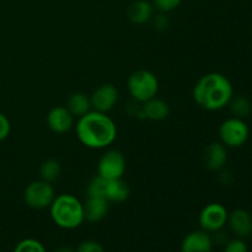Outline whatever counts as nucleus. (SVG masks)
<instances>
[{"mask_svg":"<svg viewBox=\"0 0 252 252\" xmlns=\"http://www.w3.org/2000/svg\"><path fill=\"white\" fill-rule=\"evenodd\" d=\"M250 129L241 118L231 117L224 121L219 127V138L226 148H240L248 142Z\"/></svg>","mask_w":252,"mask_h":252,"instance_id":"nucleus-6","label":"nucleus"},{"mask_svg":"<svg viewBox=\"0 0 252 252\" xmlns=\"http://www.w3.org/2000/svg\"><path fill=\"white\" fill-rule=\"evenodd\" d=\"M84 217L89 223H98L108 214L110 202L100 196H88L84 202Z\"/></svg>","mask_w":252,"mask_h":252,"instance_id":"nucleus-14","label":"nucleus"},{"mask_svg":"<svg viewBox=\"0 0 252 252\" xmlns=\"http://www.w3.org/2000/svg\"><path fill=\"white\" fill-rule=\"evenodd\" d=\"M79 142L90 149H105L117 138V126L107 113L91 110L78 118L75 126Z\"/></svg>","mask_w":252,"mask_h":252,"instance_id":"nucleus-1","label":"nucleus"},{"mask_svg":"<svg viewBox=\"0 0 252 252\" xmlns=\"http://www.w3.org/2000/svg\"><path fill=\"white\" fill-rule=\"evenodd\" d=\"M10 132H11V123H10L7 116L0 112V143L4 142L9 137Z\"/></svg>","mask_w":252,"mask_h":252,"instance_id":"nucleus-26","label":"nucleus"},{"mask_svg":"<svg viewBox=\"0 0 252 252\" xmlns=\"http://www.w3.org/2000/svg\"><path fill=\"white\" fill-rule=\"evenodd\" d=\"M228 211L223 204L217 203V202L209 203L199 213V226H201L202 230L209 234L223 230L224 226L226 225V221H228Z\"/></svg>","mask_w":252,"mask_h":252,"instance_id":"nucleus-8","label":"nucleus"},{"mask_svg":"<svg viewBox=\"0 0 252 252\" xmlns=\"http://www.w3.org/2000/svg\"><path fill=\"white\" fill-rule=\"evenodd\" d=\"M154 16V6L148 0H135L128 6L127 17L132 24L144 25L152 21Z\"/></svg>","mask_w":252,"mask_h":252,"instance_id":"nucleus-16","label":"nucleus"},{"mask_svg":"<svg viewBox=\"0 0 252 252\" xmlns=\"http://www.w3.org/2000/svg\"><path fill=\"white\" fill-rule=\"evenodd\" d=\"M106 184H107V180L101 177L100 175H95L89 181L88 187H86V193H88V196H100L105 198Z\"/></svg>","mask_w":252,"mask_h":252,"instance_id":"nucleus-21","label":"nucleus"},{"mask_svg":"<svg viewBox=\"0 0 252 252\" xmlns=\"http://www.w3.org/2000/svg\"><path fill=\"white\" fill-rule=\"evenodd\" d=\"M14 252H46V249L36 239H24L15 246Z\"/></svg>","mask_w":252,"mask_h":252,"instance_id":"nucleus-22","label":"nucleus"},{"mask_svg":"<svg viewBox=\"0 0 252 252\" xmlns=\"http://www.w3.org/2000/svg\"><path fill=\"white\" fill-rule=\"evenodd\" d=\"M192 96L194 102L203 110L219 111L229 105L234 96V88L224 74L213 71L197 81Z\"/></svg>","mask_w":252,"mask_h":252,"instance_id":"nucleus-2","label":"nucleus"},{"mask_svg":"<svg viewBox=\"0 0 252 252\" xmlns=\"http://www.w3.org/2000/svg\"><path fill=\"white\" fill-rule=\"evenodd\" d=\"M129 95L135 101L144 103L155 97L159 93V80L153 71L139 69L130 74L127 81Z\"/></svg>","mask_w":252,"mask_h":252,"instance_id":"nucleus-4","label":"nucleus"},{"mask_svg":"<svg viewBox=\"0 0 252 252\" xmlns=\"http://www.w3.org/2000/svg\"><path fill=\"white\" fill-rule=\"evenodd\" d=\"M153 26H154L155 30L158 31H165V30L169 27V20H167L166 15L164 12H160L157 16H153L152 19Z\"/></svg>","mask_w":252,"mask_h":252,"instance_id":"nucleus-27","label":"nucleus"},{"mask_svg":"<svg viewBox=\"0 0 252 252\" xmlns=\"http://www.w3.org/2000/svg\"><path fill=\"white\" fill-rule=\"evenodd\" d=\"M228 161V150L220 142H213L207 145L203 152V164L211 171H220Z\"/></svg>","mask_w":252,"mask_h":252,"instance_id":"nucleus-11","label":"nucleus"},{"mask_svg":"<svg viewBox=\"0 0 252 252\" xmlns=\"http://www.w3.org/2000/svg\"><path fill=\"white\" fill-rule=\"evenodd\" d=\"M224 252H249V248L241 238L228 240L224 248Z\"/></svg>","mask_w":252,"mask_h":252,"instance_id":"nucleus-24","label":"nucleus"},{"mask_svg":"<svg viewBox=\"0 0 252 252\" xmlns=\"http://www.w3.org/2000/svg\"><path fill=\"white\" fill-rule=\"evenodd\" d=\"M54 252H75L73 248H70V246H61V248L57 249Z\"/></svg>","mask_w":252,"mask_h":252,"instance_id":"nucleus-28","label":"nucleus"},{"mask_svg":"<svg viewBox=\"0 0 252 252\" xmlns=\"http://www.w3.org/2000/svg\"><path fill=\"white\" fill-rule=\"evenodd\" d=\"M66 108H68L69 112L74 117H83L84 115H86V113H89L93 110L90 96H88L84 93L71 94L68 98V102H66Z\"/></svg>","mask_w":252,"mask_h":252,"instance_id":"nucleus-18","label":"nucleus"},{"mask_svg":"<svg viewBox=\"0 0 252 252\" xmlns=\"http://www.w3.org/2000/svg\"><path fill=\"white\" fill-rule=\"evenodd\" d=\"M39 177L43 181L53 184L54 181L61 177L62 175V165L56 159H47L39 166Z\"/></svg>","mask_w":252,"mask_h":252,"instance_id":"nucleus-19","label":"nucleus"},{"mask_svg":"<svg viewBox=\"0 0 252 252\" xmlns=\"http://www.w3.org/2000/svg\"><path fill=\"white\" fill-rule=\"evenodd\" d=\"M169 115V103L157 96L143 103L142 110H140V116H143L145 120L154 121V122H161V121L166 120Z\"/></svg>","mask_w":252,"mask_h":252,"instance_id":"nucleus-15","label":"nucleus"},{"mask_svg":"<svg viewBox=\"0 0 252 252\" xmlns=\"http://www.w3.org/2000/svg\"><path fill=\"white\" fill-rule=\"evenodd\" d=\"M49 213L54 224L66 230L79 228L85 221L83 202L69 193L56 196L49 206Z\"/></svg>","mask_w":252,"mask_h":252,"instance_id":"nucleus-3","label":"nucleus"},{"mask_svg":"<svg viewBox=\"0 0 252 252\" xmlns=\"http://www.w3.org/2000/svg\"><path fill=\"white\" fill-rule=\"evenodd\" d=\"M54 198H56L54 187L52 186V184L41 179L27 185L24 191L25 203L32 209L41 211V209L49 208Z\"/></svg>","mask_w":252,"mask_h":252,"instance_id":"nucleus-5","label":"nucleus"},{"mask_svg":"<svg viewBox=\"0 0 252 252\" xmlns=\"http://www.w3.org/2000/svg\"><path fill=\"white\" fill-rule=\"evenodd\" d=\"M74 116L64 106H56L47 113V126L56 134L68 133L74 126Z\"/></svg>","mask_w":252,"mask_h":252,"instance_id":"nucleus-10","label":"nucleus"},{"mask_svg":"<svg viewBox=\"0 0 252 252\" xmlns=\"http://www.w3.org/2000/svg\"><path fill=\"white\" fill-rule=\"evenodd\" d=\"M75 252H105V249L97 241L86 240L79 244Z\"/></svg>","mask_w":252,"mask_h":252,"instance_id":"nucleus-25","label":"nucleus"},{"mask_svg":"<svg viewBox=\"0 0 252 252\" xmlns=\"http://www.w3.org/2000/svg\"><path fill=\"white\" fill-rule=\"evenodd\" d=\"M228 106L230 107L233 117L241 118V120L249 117L252 111L251 101L246 96H235V97L233 96Z\"/></svg>","mask_w":252,"mask_h":252,"instance_id":"nucleus-20","label":"nucleus"},{"mask_svg":"<svg viewBox=\"0 0 252 252\" xmlns=\"http://www.w3.org/2000/svg\"><path fill=\"white\" fill-rule=\"evenodd\" d=\"M118 90L113 84L105 83L98 86L90 96L91 107L94 111L108 113L113 110L118 101Z\"/></svg>","mask_w":252,"mask_h":252,"instance_id":"nucleus-9","label":"nucleus"},{"mask_svg":"<svg viewBox=\"0 0 252 252\" xmlns=\"http://www.w3.org/2000/svg\"><path fill=\"white\" fill-rule=\"evenodd\" d=\"M213 239L204 230H194L187 234L181 243V252H212Z\"/></svg>","mask_w":252,"mask_h":252,"instance_id":"nucleus-12","label":"nucleus"},{"mask_svg":"<svg viewBox=\"0 0 252 252\" xmlns=\"http://www.w3.org/2000/svg\"><path fill=\"white\" fill-rule=\"evenodd\" d=\"M130 196V189L123 179L107 180L105 189V198L110 203H123Z\"/></svg>","mask_w":252,"mask_h":252,"instance_id":"nucleus-17","label":"nucleus"},{"mask_svg":"<svg viewBox=\"0 0 252 252\" xmlns=\"http://www.w3.org/2000/svg\"><path fill=\"white\" fill-rule=\"evenodd\" d=\"M127 161L120 150L110 149L100 158L97 162V175L106 180L123 179Z\"/></svg>","mask_w":252,"mask_h":252,"instance_id":"nucleus-7","label":"nucleus"},{"mask_svg":"<svg viewBox=\"0 0 252 252\" xmlns=\"http://www.w3.org/2000/svg\"><path fill=\"white\" fill-rule=\"evenodd\" d=\"M182 0H152V4L154 9H157L159 12H171L176 10L181 5Z\"/></svg>","mask_w":252,"mask_h":252,"instance_id":"nucleus-23","label":"nucleus"},{"mask_svg":"<svg viewBox=\"0 0 252 252\" xmlns=\"http://www.w3.org/2000/svg\"><path fill=\"white\" fill-rule=\"evenodd\" d=\"M226 224L236 238H248L252 234V216L249 211L239 208L229 213Z\"/></svg>","mask_w":252,"mask_h":252,"instance_id":"nucleus-13","label":"nucleus"}]
</instances>
